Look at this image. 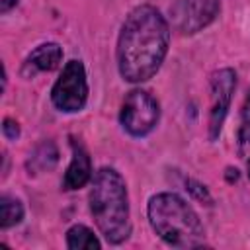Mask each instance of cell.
Returning <instances> with one entry per match:
<instances>
[{"label":"cell","mask_w":250,"mask_h":250,"mask_svg":"<svg viewBox=\"0 0 250 250\" xmlns=\"http://www.w3.org/2000/svg\"><path fill=\"white\" fill-rule=\"evenodd\" d=\"M170 43L164 16L148 4L137 6L123 21L117 41V66L125 80L145 82L160 68Z\"/></svg>","instance_id":"1"},{"label":"cell","mask_w":250,"mask_h":250,"mask_svg":"<svg viewBox=\"0 0 250 250\" xmlns=\"http://www.w3.org/2000/svg\"><path fill=\"white\" fill-rule=\"evenodd\" d=\"M90 211L94 221L111 244L123 242L131 232L127 188L119 172L113 168H100L92 182Z\"/></svg>","instance_id":"2"},{"label":"cell","mask_w":250,"mask_h":250,"mask_svg":"<svg viewBox=\"0 0 250 250\" xmlns=\"http://www.w3.org/2000/svg\"><path fill=\"white\" fill-rule=\"evenodd\" d=\"M148 221L154 232L176 248H195L205 240V230L191 209L176 193H158L148 201Z\"/></svg>","instance_id":"3"},{"label":"cell","mask_w":250,"mask_h":250,"mask_svg":"<svg viewBox=\"0 0 250 250\" xmlns=\"http://www.w3.org/2000/svg\"><path fill=\"white\" fill-rule=\"evenodd\" d=\"M51 100L55 107L66 113L80 111L88 100L86 72L80 61H68L51 90Z\"/></svg>","instance_id":"4"},{"label":"cell","mask_w":250,"mask_h":250,"mask_svg":"<svg viewBox=\"0 0 250 250\" xmlns=\"http://www.w3.org/2000/svg\"><path fill=\"white\" fill-rule=\"evenodd\" d=\"M158 102L145 90H131L121 107V125L133 137H143L158 123Z\"/></svg>","instance_id":"5"},{"label":"cell","mask_w":250,"mask_h":250,"mask_svg":"<svg viewBox=\"0 0 250 250\" xmlns=\"http://www.w3.org/2000/svg\"><path fill=\"white\" fill-rule=\"evenodd\" d=\"M221 0H176L172 20L180 33L191 35L207 27L219 14Z\"/></svg>","instance_id":"6"},{"label":"cell","mask_w":250,"mask_h":250,"mask_svg":"<svg viewBox=\"0 0 250 250\" xmlns=\"http://www.w3.org/2000/svg\"><path fill=\"white\" fill-rule=\"evenodd\" d=\"M236 88V74L230 68H221L211 78V111H209V139L215 141L225 123L232 94Z\"/></svg>","instance_id":"7"},{"label":"cell","mask_w":250,"mask_h":250,"mask_svg":"<svg viewBox=\"0 0 250 250\" xmlns=\"http://www.w3.org/2000/svg\"><path fill=\"white\" fill-rule=\"evenodd\" d=\"M92 176V164H90V156L86 152V148L78 143L72 141V160L66 168L64 180H62V188L64 189H78L82 188Z\"/></svg>","instance_id":"8"},{"label":"cell","mask_w":250,"mask_h":250,"mask_svg":"<svg viewBox=\"0 0 250 250\" xmlns=\"http://www.w3.org/2000/svg\"><path fill=\"white\" fill-rule=\"evenodd\" d=\"M61 59H62V49L57 43H43L25 59L21 66V74L29 78L39 70H55Z\"/></svg>","instance_id":"9"},{"label":"cell","mask_w":250,"mask_h":250,"mask_svg":"<svg viewBox=\"0 0 250 250\" xmlns=\"http://www.w3.org/2000/svg\"><path fill=\"white\" fill-rule=\"evenodd\" d=\"M57 160H59V150H57L55 143L43 141V143H41L39 146H35V150L29 154L27 170H29V174L47 172V170H53V168H55Z\"/></svg>","instance_id":"10"},{"label":"cell","mask_w":250,"mask_h":250,"mask_svg":"<svg viewBox=\"0 0 250 250\" xmlns=\"http://www.w3.org/2000/svg\"><path fill=\"white\" fill-rule=\"evenodd\" d=\"M66 246L72 250H98L100 240L94 236V232L84 225H74L66 232Z\"/></svg>","instance_id":"11"},{"label":"cell","mask_w":250,"mask_h":250,"mask_svg":"<svg viewBox=\"0 0 250 250\" xmlns=\"http://www.w3.org/2000/svg\"><path fill=\"white\" fill-rule=\"evenodd\" d=\"M23 217V207L16 197L2 195L0 197V225L2 229H8L12 225H18Z\"/></svg>","instance_id":"12"},{"label":"cell","mask_w":250,"mask_h":250,"mask_svg":"<svg viewBox=\"0 0 250 250\" xmlns=\"http://www.w3.org/2000/svg\"><path fill=\"white\" fill-rule=\"evenodd\" d=\"M238 146L242 152L250 148V92L242 105V125L238 131Z\"/></svg>","instance_id":"13"},{"label":"cell","mask_w":250,"mask_h":250,"mask_svg":"<svg viewBox=\"0 0 250 250\" xmlns=\"http://www.w3.org/2000/svg\"><path fill=\"white\" fill-rule=\"evenodd\" d=\"M2 131H4L6 139H10V141H16V139L20 137V127H18V123H16L14 119H4Z\"/></svg>","instance_id":"14"},{"label":"cell","mask_w":250,"mask_h":250,"mask_svg":"<svg viewBox=\"0 0 250 250\" xmlns=\"http://www.w3.org/2000/svg\"><path fill=\"white\" fill-rule=\"evenodd\" d=\"M188 186H189L188 189H189L191 193H195L201 201H203V199H205V201H209V193L205 191V188H203V186H199V184H195V182H191V180L188 182Z\"/></svg>","instance_id":"15"},{"label":"cell","mask_w":250,"mask_h":250,"mask_svg":"<svg viewBox=\"0 0 250 250\" xmlns=\"http://www.w3.org/2000/svg\"><path fill=\"white\" fill-rule=\"evenodd\" d=\"M16 4H18V0H0V12L6 14V12L12 10Z\"/></svg>","instance_id":"16"},{"label":"cell","mask_w":250,"mask_h":250,"mask_svg":"<svg viewBox=\"0 0 250 250\" xmlns=\"http://www.w3.org/2000/svg\"><path fill=\"white\" fill-rule=\"evenodd\" d=\"M248 174H250V160H248Z\"/></svg>","instance_id":"17"}]
</instances>
